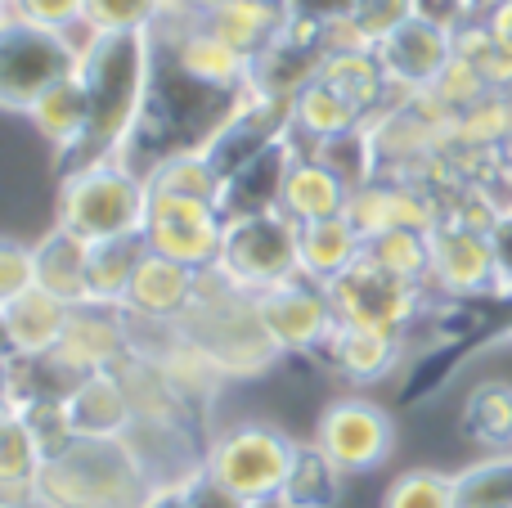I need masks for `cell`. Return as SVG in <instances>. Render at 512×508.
<instances>
[{
    "label": "cell",
    "mask_w": 512,
    "mask_h": 508,
    "mask_svg": "<svg viewBox=\"0 0 512 508\" xmlns=\"http://www.w3.org/2000/svg\"><path fill=\"white\" fill-rule=\"evenodd\" d=\"M149 41H153L149 90H144V108H140V122H135L131 149H126V158H122V162H131V167H135V158H140L144 162L140 171H149L153 162L171 158V153L207 149L252 95V86L248 90H216V86H207V81H198L194 72L180 68L176 54L167 50V41H162L153 27H149Z\"/></svg>",
    "instance_id": "cell-1"
},
{
    "label": "cell",
    "mask_w": 512,
    "mask_h": 508,
    "mask_svg": "<svg viewBox=\"0 0 512 508\" xmlns=\"http://www.w3.org/2000/svg\"><path fill=\"white\" fill-rule=\"evenodd\" d=\"M149 63V32H86L77 72L90 95V122L77 149L59 158V176L77 167H95V162L126 158L144 108V90H149Z\"/></svg>",
    "instance_id": "cell-2"
},
{
    "label": "cell",
    "mask_w": 512,
    "mask_h": 508,
    "mask_svg": "<svg viewBox=\"0 0 512 508\" xmlns=\"http://www.w3.org/2000/svg\"><path fill=\"white\" fill-rule=\"evenodd\" d=\"M162 495L122 437H77L45 459L36 477V508H153Z\"/></svg>",
    "instance_id": "cell-3"
},
{
    "label": "cell",
    "mask_w": 512,
    "mask_h": 508,
    "mask_svg": "<svg viewBox=\"0 0 512 508\" xmlns=\"http://www.w3.org/2000/svg\"><path fill=\"white\" fill-rule=\"evenodd\" d=\"M180 329L221 360L230 383L234 378H261L283 360V351L274 347V338L256 315V297L234 288L216 266L198 275V297L180 320Z\"/></svg>",
    "instance_id": "cell-4"
},
{
    "label": "cell",
    "mask_w": 512,
    "mask_h": 508,
    "mask_svg": "<svg viewBox=\"0 0 512 508\" xmlns=\"http://www.w3.org/2000/svg\"><path fill=\"white\" fill-rule=\"evenodd\" d=\"M144 216H149V185L144 171L131 162H95V167L63 171L59 185V225L81 234L86 243L122 239V234H140Z\"/></svg>",
    "instance_id": "cell-5"
},
{
    "label": "cell",
    "mask_w": 512,
    "mask_h": 508,
    "mask_svg": "<svg viewBox=\"0 0 512 508\" xmlns=\"http://www.w3.org/2000/svg\"><path fill=\"white\" fill-rule=\"evenodd\" d=\"M297 446L301 441H292L288 432L270 428V423H234L221 437L207 441L203 473L230 495H239L243 504L279 500Z\"/></svg>",
    "instance_id": "cell-6"
},
{
    "label": "cell",
    "mask_w": 512,
    "mask_h": 508,
    "mask_svg": "<svg viewBox=\"0 0 512 508\" xmlns=\"http://www.w3.org/2000/svg\"><path fill=\"white\" fill-rule=\"evenodd\" d=\"M77 63H81V41L9 14L0 23V108L27 113L54 81L77 72Z\"/></svg>",
    "instance_id": "cell-7"
},
{
    "label": "cell",
    "mask_w": 512,
    "mask_h": 508,
    "mask_svg": "<svg viewBox=\"0 0 512 508\" xmlns=\"http://www.w3.org/2000/svg\"><path fill=\"white\" fill-rule=\"evenodd\" d=\"M216 270L243 293H265L274 284H288L301 275L297 257V225L283 212H256V216H230L225 221V243Z\"/></svg>",
    "instance_id": "cell-8"
},
{
    "label": "cell",
    "mask_w": 512,
    "mask_h": 508,
    "mask_svg": "<svg viewBox=\"0 0 512 508\" xmlns=\"http://www.w3.org/2000/svg\"><path fill=\"white\" fill-rule=\"evenodd\" d=\"M328 297H333L337 324H355V329H387V333H409L418 320H423L427 293L423 284H405V279L378 270L369 257H360L351 270L328 284Z\"/></svg>",
    "instance_id": "cell-9"
},
{
    "label": "cell",
    "mask_w": 512,
    "mask_h": 508,
    "mask_svg": "<svg viewBox=\"0 0 512 508\" xmlns=\"http://www.w3.org/2000/svg\"><path fill=\"white\" fill-rule=\"evenodd\" d=\"M315 446L342 468L346 477L378 473L396 450V423L369 396H342L315 423Z\"/></svg>",
    "instance_id": "cell-10"
},
{
    "label": "cell",
    "mask_w": 512,
    "mask_h": 508,
    "mask_svg": "<svg viewBox=\"0 0 512 508\" xmlns=\"http://www.w3.org/2000/svg\"><path fill=\"white\" fill-rule=\"evenodd\" d=\"M256 315L283 356H324L328 338L337 333V311L328 284L297 275L288 284H274L256 293Z\"/></svg>",
    "instance_id": "cell-11"
},
{
    "label": "cell",
    "mask_w": 512,
    "mask_h": 508,
    "mask_svg": "<svg viewBox=\"0 0 512 508\" xmlns=\"http://www.w3.org/2000/svg\"><path fill=\"white\" fill-rule=\"evenodd\" d=\"M144 248L171 257L180 266L212 270L225 243V212L216 203L198 198H162L149 194V216H144Z\"/></svg>",
    "instance_id": "cell-12"
},
{
    "label": "cell",
    "mask_w": 512,
    "mask_h": 508,
    "mask_svg": "<svg viewBox=\"0 0 512 508\" xmlns=\"http://www.w3.org/2000/svg\"><path fill=\"white\" fill-rule=\"evenodd\" d=\"M382 72L391 81V104H405L414 90H427L454 59V23L432 9H418L409 23H400L387 41H378Z\"/></svg>",
    "instance_id": "cell-13"
},
{
    "label": "cell",
    "mask_w": 512,
    "mask_h": 508,
    "mask_svg": "<svg viewBox=\"0 0 512 508\" xmlns=\"http://www.w3.org/2000/svg\"><path fill=\"white\" fill-rule=\"evenodd\" d=\"M441 194L423 180H400V176H373L369 185L351 189L346 198V221L360 230V239H378L387 230H423L432 234L441 225Z\"/></svg>",
    "instance_id": "cell-14"
},
{
    "label": "cell",
    "mask_w": 512,
    "mask_h": 508,
    "mask_svg": "<svg viewBox=\"0 0 512 508\" xmlns=\"http://www.w3.org/2000/svg\"><path fill=\"white\" fill-rule=\"evenodd\" d=\"M432 270H427V293L445 297V302H481L495 297V252H490V234L468 230V225L441 221L432 234Z\"/></svg>",
    "instance_id": "cell-15"
},
{
    "label": "cell",
    "mask_w": 512,
    "mask_h": 508,
    "mask_svg": "<svg viewBox=\"0 0 512 508\" xmlns=\"http://www.w3.org/2000/svg\"><path fill=\"white\" fill-rule=\"evenodd\" d=\"M131 356V320L122 306H72L68 329H63L59 347L50 351V365L59 369L68 383L90 374H113L122 360Z\"/></svg>",
    "instance_id": "cell-16"
},
{
    "label": "cell",
    "mask_w": 512,
    "mask_h": 508,
    "mask_svg": "<svg viewBox=\"0 0 512 508\" xmlns=\"http://www.w3.org/2000/svg\"><path fill=\"white\" fill-rule=\"evenodd\" d=\"M198 275H203V270L180 266V261L158 257V252H144L122 311L131 315V320L180 324L189 315V306H194V297H198Z\"/></svg>",
    "instance_id": "cell-17"
},
{
    "label": "cell",
    "mask_w": 512,
    "mask_h": 508,
    "mask_svg": "<svg viewBox=\"0 0 512 508\" xmlns=\"http://www.w3.org/2000/svg\"><path fill=\"white\" fill-rule=\"evenodd\" d=\"M324 360L333 365V374L351 387H373L382 378H391L405 360V333L387 329H355V324H337V333L328 338Z\"/></svg>",
    "instance_id": "cell-18"
},
{
    "label": "cell",
    "mask_w": 512,
    "mask_h": 508,
    "mask_svg": "<svg viewBox=\"0 0 512 508\" xmlns=\"http://www.w3.org/2000/svg\"><path fill=\"white\" fill-rule=\"evenodd\" d=\"M292 158H301V149L292 144V135H283L279 144L261 149L256 158H248L239 171L225 176V194H221V212L230 216H256V212H279V189L288 176Z\"/></svg>",
    "instance_id": "cell-19"
},
{
    "label": "cell",
    "mask_w": 512,
    "mask_h": 508,
    "mask_svg": "<svg viewBox=\"0 0 512 508\" xmlns=\"http://www.w3.org/2000/svg\"><path fill=\"white\" fill-rule=\"evenodd\" d=\"M63 405H68V419L77 428V437H99V441H117L131 432L135 414L131 401H126L122 378L113 374H90L77 378V383L63 392Z\"/></svg>",
    "instance_id": "cell-20"
},
{
    "label": "cell",
    "mask_w": 512,
    "mask_h": 508,
    "mask_svg": "<svg viewBox=\"0 0 512 508\" xmlns=\"http://www.w3.org/2000/svg\"><path fill=\"white\" fill-rule=\"evenodd\" d=\"M36 252V288L54 293L68 306L90 302V243L81 234L54 225L41 243H32Z\"/></svg>",
    "instance_id": "cell-21"
},
{
    "label": "cell",
    "mask_w": 512,
    "mask_h": 508,
    "mask_svg": "<svg viewBox=\"0 0 512 508\" xmlns=\"http://www.w3.org/2000/svg\"><path fill=\"white\" fill-rule=\"evenodd\" d=\"M346 198L351 189L315 158H292L288 176H283L279 189V212L288 216L292 225H310V221H328V216H342L346 212Z\"/></svg>",
    "instance_id": "cell-22"
},
{
    "label": "cell",
    "mask_w": 512,
    "mask_h": 508,
    "mask_svg": "<svg viewBox=\"0 0 512 508\" xmlns=\"http://www.w3.org/2000/svg\"><path fill=\"white\" fill-rule=\"evenodd\" d=\"M297 257L301 275L315 284H333L342 270H351L364 257V239L346 216H328V221L297 225Z\"/></svg>",
    "instance_id": "cell-23"
},
{
    "label": "cell",
    "mask_w": 512,
    "mask_h": 508,
    "mask_svg": "<svg viewBox=\"0 0 512 508\" xmlns=\"http://www.w3.org/2000/svg\"><path fill=\"white\" fill-rule=\"evenodd\" d=\"M68 315H72V306L59 302L54 293H45V288H27L23 297H14V302L5 306L14 356H32V360L50 356V351L59 347L63 329H68Z\"/></svg>",
    "instance_id": "cell-24"
},
{
    "label": "cell",
    "mask_w": 512,
    "mask_h": 508,
    "mask_svg": "<svg viewBox=\"0 0 512 508\" xmlns=\"http://www.w3.org/2000/svg\"><path fill=\"white\" fill-rule=\"evenodd\" d=\"M27 117H32L36 131L54 144V153H59V158H68V153L81 144L86 122H90V95H86L81 72H68V77L54 81V86L45 90L32 108H27Z\"/></svg>",
    "instance_id": "cell-25"
},
{
    "label": "cell",
    "mask_w": 512,
    "mask_h": 508,
    "mask_svg": "<svg viewBox=\"0 0 512 508\" xmlns=\"http://www.w3.org/2000/svg\"><path fill=\"white\" fill-rule=\"evenodd\" d=\"M364 122H369V117H364L351 99H342L333 86H324V81L315 77L297 99H292V131L288 135L301 153H310L319 140L355 131V126H364Z\"/></svg>",
    "instance_id": "cell-26"
},
{
    "label": "cell",
    "mask_w": 512,
    "mask_h": 508,
    "mask_svg": "<svg viewBox=\"0 0 512 508\" xmlns=\"http://www.w3.org/2000/svg\"><path fill=\"white\" fill-rule=\"evenodd\" d=\"M319 81L333 86L342 99H351L364 117H373L378 108H387V99H391V81H387V72H382L378 50L324 54V63H319Z\"/></svg>",
    "instance_id": "cell-27"
},
{
    "label": "cell",
    "mask_w": 512,
    "mask_h": 508,
    "mask_svg": "<svg viewBox=\"0 0 512 508\" xmlns=\"http://www.w3.org/2000/svg\"><path fill=\"white\" fill-rule=\"evenodd\" d=\"M203 23L212 27L225 45H234L239 54L256 59V54L288 27V9L265 5V0H225V5H216L212 14L203 18Z\"/></svg>",
    "instance_id": "cell-28"
},
{
    "label": "cell",
    "mask_w": 512,
    "mask_h": 508,
    "mask_svg": "<svg viewBox=\"0 0 512 508\" xmlns=\"http://www.w3.org/2000/svg\"><path fill=\"white\" fill-rule=\"evenodd\" d=\"M144 185H149V194H162V198H198V203H216V207H221V194H225V176L207 149L171 153V158L153 162L144 171Z\"/></svg>",
    "instance_id": "cell-29"
},
{
    "label": "cell",
    "mask_w": 512,
    "mask_h": 508,
    "mask_svg": "<svg viewBox=\"0 0 512 508\" xmlns=\"http://www.w3.org/2000/svg\"><path fill=\"white\" fill-rule=\"evenodd\" d=\"M459 428L472 446L490 450H512V383L508 378H486L468 392L459 414Z\"/></svg>",
    "instance_id": "cell-30"
},
{
    "label": "cell",
    "mask_w": 512,
    "mask_h": 508,
    "mask_svg": "<svg viewBox=\"0 0 512 508\" xmlns=\"http://www.w3.org/2000/svg\"><path fill=\"white\" fill-rule=\"evenodd\" d=\"M144 234H122V239L90 243V302L95 306H122L131 293V279L144 261Z\"/></svg>",
    "instance_id": "cell-31"
},
{
    "label": "cell",
    "mask_w": 512,
    "mask_h": 508,
    "mask_svg": "<svg viewBox=\"0 0 512 508\" xmlns=\"http://www.w3.org/2000/svg\"><path fill=\"white\" fill-rule=\"evenodd\" d=\"M342 477L346 473L315 446V441H301L279 500L288 508H337V500H342Z\"/></svg>",
    "instance_id": "cell-32"
},
{
    "label": "cell",
    "mask_w": 512,
    "mask_h": 508,
    "mask_svg": "<svg viewBox=\"0 0 512 508\" xmlns=\"http://www.w3.org/2000/svg\"><path fill=\"white\" fill-rule=\"evenodd\" d=\"M512 144V95L508 90H490L472 108L454 117L450 149H472V153H499Z\"/></svg>",
    "instance_id": "cell-33"
},
{
    "label": "cell",
    "mask_w": 512,
    "mask_h": 508,
    "mask_svg": "<svg viewBox=\"0 0 512 508\" xmlns=\"http://www.w3.org/2000/svg\"><path fill=\"white\" fill-rule=\"evenodd\" d=\"M459 508H512V450H490L454 473Z\"/></svg>",
    "instance_id": "cell-34"
},
{
    "label": "cell",
    "mask_w": 512,
    "mask_h": 508,
    "mask_svg": "<svg viewBox=\"0 0 512 508\" xmlns=\"http://www.w3.org/2000/svg\"><path fill=\"white\" fill-rule=\"evenodd\" d=\"M306 158L324 162L346 189H360L378 176V153H373V135H369V122L355 126V131H342V135H328L319 140Z\"/></svg>",
    "instance_id": "cell-35"
},
{
    "label": "cell",
    "mask_w": 512,
    "mask_h": 508,
    "mask_svg": "<svg viewBox=\"0 0 512 508\" xmlns=\"http://www.w3.org/2000/svg\"><path fill=\"white\" fill-rule=\"evenodd\" d=\"M364 257L378 270L405 279V284H423L427 288V270H432V243L423 230H387L378 239L364 243Z\"/></svg>",
    "instance_id": "cell-36"
},
{
    "label": "cell",
    "mask_w": 512,
    "mask_h": 508,
    "mask_svg": "<svg viewBox=\"0 0 512 508\" xmlns=\"http://www.w3.org/2000/svg\"><path fill=\"white\" fill-rule=\"evenodd\" d=\"M454 54L468 59L490 90H508L512 95V54L490 36L486 18H459L454 23Z\"/></svg>",
    "instance_id": "cell-37"
},
{
    "label": "cell",
    "mask_w": 512,
    "mask_h": 508,
    "mask_svg": "<svg viewBox=\"0 0 512 508\" xmlns=\"http://www.w3.org/2000/svg\"><path fill=\"white\" fill-rule=\"evenodd\" d=\"M378 508H459L454 504V473L441 468H409L382 491Z\"/></svg>",
    "instance_id": "cell-38"
},
{
    "label": "cell",
    "mask_w": 512,
    "mask_h": 508,
    "mask_svg": "<svg viewBox=\"0 0 512 508\" xmlns=\"http://www.w3.org/2000/svg\"><path fill=\"white\" fill-rule=\"evenodd\" d=\"M158 18V0H86V32H149Z\"/></svg>",
    "instance_id": "cell-39"
},
{
    "label": "cell",
    "mask_w": 512,
    "mask_h": 508,
    "mask_svg": "<svg viewBox=\"0 0 512 508\" xmlns=\"http://www.w3.org/2000/svg\"><path fill=\"white\" fill-rule=\"evenodd\" d=\"M427 90H432V95L441 99V104L450 108V113H463V108H472L477 99H486V95H490V86L481 81V72L472 68L468 59H459V54H454L450 63H445V72H441V77H436Z\"/></svg>",
    "instance_id": "cell-40"
},
{
    "label": "cell",
    "mask_w": 512,
    "mask_h": 508,
    "mask_svg": "<svg viewBox=\"0 0 512 508\" xmlns=\"http://www.w3.org/2000/svg\"><path fill=\"white\" fill-rule=\"evenodd\" d=\"M418 9H423V0H360V5L351 9V18H355V27L369 36L373 50H378V41H387L400 23H409V18L418 14Z\"/></svg>",
    "instance_id": "cell-41"
},
{
    "label": "cell",
    "mask_w": 512,
    "mask_h": 508,
    "mask_svg": "<svg viewBox=\"0 0 512 508\" xmlns=\"http://www.w3.org/2000/svg\"><path fill=\"white\" fill-rule=\"evenodd\" d=\"M9 14L72 36V27H86V0H9Z\"/></svg>",
    "instance_id": "cell-42"
},
{
    "label": "cell",
    "mask_w": 512,
    "mask_h": 508,
    "mask_svg": "<svg viewBox=\"0 0 512 508\" xmlns=\"http://www.w3.org/2000/svg\"><path fill=\"white\" fill-rule=\"evenodd\" d=\"M27 288H36V252L27 243L0 234V306L23 297Z\"/></svg>",
    "instance_id": "cell-43"
},
{
    "label": "cell",
    "mask_w": 512,
    "mask_h": 508,
    "mask_svg": "<svg viewBox=\"0 0 512 508\" xmlns=\"http://www.w3.org/2000/svg\"><path fill=\"white\" fill-rule=\"evenodd\" d=\"M180 504L185 508H252V504H243L239 495L225 491V486H216L207 473L189 477V482L180 486Z\"/></svg>",
    "instance_id": "cell-44"
},
{
    "label": "cell",
    "mask_w": 512,
    "mask_h": 508,
    "mask_svg": "<svg viewBox=\"0 0 512 508\" xmlns=\"http://www.w3.org/2000/svg\"><path fill=\"white\" fill-rule=\"evenodd\" d=\"M490 252H495V284H499V302L512 297V216L490 230Z\"/></svg>",
    "instance_id": "cell-45"
},
{
    "label": "cell",
    "mask_w": 512,
    "mask_h": 508,
    "mask_svg": "<svg viewBox=\"0 0 512 508\" xmlns=\"http://www.w3.org/2000/svg\"><path fill=\"white\" fill-rule=\"evenodd\" d=\"M355 5H360V0H288V18L324 27V23H333V18H346Z\"/></svg>",
    "instance_id": "cell-46"
},
{
    "label": "cell",
    "mask_w": 512,
    "mask_h": 508,
    "mask_svg": "<svg viewBox=\"0 0 512 508\" xmlns=\"http://www.w3.org/2000/svg\"><path fill=\"white\" fill-rule=\"evenodd\" d=\"M481 18H486L490 36H495V41L512 54V0H499V5H495V9H486Z\"/></svg>",
    "instance_id": "cell-47"
},
{
    "label": "cell",
    "mask_w": 512,
    "mask_h": 508,
    "mask_svg": "<svg viewBox=\"0 0 512 508\" xmlns=\"http://www.w3.org/2000/svg\"><path fill=\"white\" fill-rule=\"evenodd\" d=\"M158 5H162V18H207L225 0H158Z\"/></svg>",
    "instance_id": "cell-48"
},
{
    "label": "cell",
    "mask_w": 512,
    "mask_h": 508,
    "mask_svg": "<svg viewBox=\"0 0 512 508\" xmlns=\"http://www.w3.org/2000/svg\"><path fill=\"white\" fill-rule=\"evenodd\" d=\"M450 5H454V14L459 18H481L486 9H495L499 0H450ZM459 18H454V23H459Z\"/></svg>",
    "instance_id": "cell-49"
},
{
    "label": "cell",
    "mask_w": 512,
    "mask_h": 508,
    "mask_svg": "<svg viewBox=\"0 0 512 508\" xmlns=\"http://www.w3.org/2000/svg\"><path fill=\"white\" fill-rule=\"evenodd\" d=\"M9 365H14V356H5V351H0V405H5V383H9Z\"/></svg>",
    "instance_id": "cell-50"
},
{
    "label": "cell",
    "mask_w": 512,
    "mask_h": 508,
    "mask_svg": "<svg viewBox=\"0 0 512 508\" xmlns=\"http://www.w3.org/2000/svg\"><path fill=\"white\" fill-rule=\"evenodd\" d=\"M0 351L14 356V342H9V324H5V306H0Z\"/></svg>",
    "instance_id": "cell-51"
},
{
    "label": "cell",
    "mask_w": 512,
    "mask_h": 508,
    "mask_svg": "<svg viewBox=\"0 0 512 508\" xmlns=\"http://www.w3.org/2000/svg\"><path fill=\"white\" fill-rule=\"evenodd\" d=\"M252 508H288L283 500H265V504H252Z\"/></svg>",
    "instance_id": "cell-52"
},
{
    "label": "cell",
    "mask_w": 512,
    "mask_h": 508,
    "mask_svg": "<svg viewBox=\"0 0 512 508\" xmlns=\"http://www.w3.org/2000/svg\"><path fill=\"white\" fill-rule=\"evenodd\" d=\"M5 18H9V0H0V23H5Z\"/></svg>",
    "instance_id": "cell-53"
},
{
    "label": "cell",
    "mask_w": 512,
    "mask_h": 508,
    "mask_svg": "<svg viewBox=\"0 0 512 508\" xmlns=\"http://www.w3.org/2000/svg\"><path fill=\"white\" fill-rule=\"evenodd\" d=\"M504 167L512 171V144H508V149H504Z\"/></svg>",
    "instance_id": "cell-54"
},
{
    "label": "cell",
    "mask_w": 512,
    "mask_h": 508,
    "mask_svg": "<svg viewBox=\"0 0 512 508\" xmlns=\"http://www.w3.org/2000/svg\"><path fill=\"white\" fill-rule=\"evenodd\" d=\"M508 306H512V297H508ZM504 329H508V333H512V311H508V324H504Z\"/></svg>",
    "instance_id": "cell-55"
},
{
    "label": "cell",
    "mask_w": 512,
    "mask_h": 508,
    "mask_svg": "<svg viewBox=\"0 0 512 508\" xmlns=\"http://www.w3.org/2000/svg\"><path fill=\"white\" fill-rule=\"evenodd\" d=\"M265 5H283V9H288V0H265Z\"/></svg>",
    "instance_id": "cell-56"
},
{
    "label": "cell",
    "mask_w": 512,
    "mask_h": 508,
    "mask_svg": "<svg viewBox=\"0 0 512 508\" xmlns=\"http://www.w3.org/2000/svg\"><path fill=\"white\" fill-rule=\"evenodd\" d=\"M5 414H9V410H5V405H0V423H5Z\"/></svg>",
    "instance_id": "cell-57"
}]
</instances>
